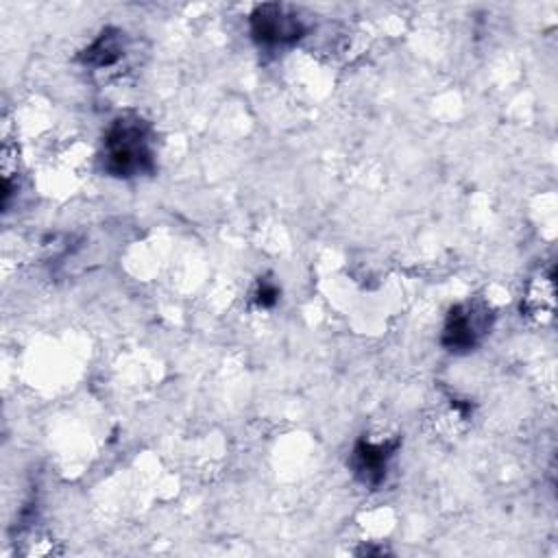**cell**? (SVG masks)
<instances>
[{
  "instance_id": "cell-4",
  "label": "cell",
  "mask_w": 558,
  "mask_h": 558,
  "mask_svg": "<svg viewBox=\"0 0 558 558\" xmlns=\"http://www.w3.org/2000/svg\"><path fill=\"white\" fill-rule=\"evenodd\" d=\"M399 447V438L395 440H384V442H373L366 438H360L353 447L351 453V469L353 475L364 484V486H379L386 477L388 471V462L395 456Z\"/></svg>"
},
{
  "instance_id": "cell-6",
  "label": "cell",
  "mask_w": 558,
  "mask_h": 558,
  "mask_svg": "<svg viewBox=\"0 0 558 558\" xmlns=\"http://www.w3.org/2000/svg\"><path fill=\"white\" fill-rule=\"evenodd\" d=\"M253 301L259 305V307H272L277 301H279V288L275 281L270 279H259L257 281V290L253 294Z\"/></svg>"
},
{
  "instance_id": "cell-3",
  "label": "cell",
  "mask_w": 558,
  "mask_h": 558,
  "mask_svg": "<svg viewBox=\"0 0 558 558\" xmlns=\"http://www.w3.org/2000/svg\"><path fill=\"white\" fill-rule=\"evenodd\" d=\"M490 327V310L477 303H460L451 307L445 329L442 347L451 353H466L477 347Z\"/></svg>"
},
{
  "instance_id": "cell-2",
  "label": "cell",
  "mask_w": 558,
  "mask_h": 558,
  "mask_svg": "<svg viewBox=\"0 0 558 558\" xmlns=\"http://www.w3.org/2000/svg\"><path fill=\"white\" fill-rule=\"evenodd\" d=\"M251 33L259 46H290L303 37L305 24L286 4H259L251 13Z\"/></svg>"
},
{
  "instance_id": "cell-5",
  "label": "cell",
  "mask_w": 558,
  "mask_h": 558,
  "mask_svg": "<svg viewBox=\"0 0 558 558\" xmlns=\"http://www.w3.org/2000/svg\"><path fill=\"white\" fill-rule=\"evenodd\" d=\"M124 54V33L118 28H105L81 54V61L89 68H109Z\"/></svg>"
},
{
  "instance_id": "cell-1",
  "label": "cell",
  "mask_w": 558,
  "mask_h": 558,
  "mask_svg": "<svg viewBox=\"0 0 558 558\" xmlns=\"http://www.w3.org/2000/svg\"><path fill=\"white\" fill-rule=\"evenodd\" d=\"M102 168L111 177L133 179L155 170L153 129L137 113L118 116L105 133Z\"/></svg>"
}]
</instances>
